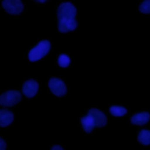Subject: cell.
<instances>
[{
  "label": "cell",
  "mask_w": 150,
  "mask_h": 150,
  "mask_svg": "<svg viewBox=\"0 0 150 150\" xmlns=\"http://www.w3.org/2000/svg\"><path fill=\"white\" fill-rule=\"evenodd\" d=\"M50 49V42L48 40H42L41 42H39L33 49H30L29 54H28V59L29 61H38L40 59H42Z\"/></svg>",
  "instance_id": "6da1fadb"
},
{
  "label": "cell",
  "mask_w": 150,
  "mask_h": 150,
  "mask_svg": "<svg viewBox=\"0 0 150 150\" xmlns=\"http://www.w3.org/2000/svg\"><path fill=\"white\" fill-rule=\"evenodd\" d=\"M21 100V94L16 90H8L0 95V105L11 107L19 103Z\"/></svg>",
  "instance_id": "7a4b0ae2"
},
{
  "label": "cell",
  "mask_w": 150,
  "mask_h": 150,
  "mask_svg": "<svg viewBox=\"0 0 150 150\" xmlns=\"http://www.w3.org/2000/svg\"><path fill=\"white\" fill-rule=\"evenodd\" d=\"M76 15V8L70 2H63L57 8V19L64 20V19H75Z\"/></svg>",
  "instance_id": "3957f363"
},
{
  "label": "cell",
  "mask_w": 150,
  "mask_h": 150,
  "mask_svg": "<svg viewBox=\"0 0 150 150\" xmlns=\"http://www.w3.org/2000/svg\"><path fill=\"white\" fill-rule=\"evenodd\" d=\"M48 86H49V89L50 91L56 95V96H63L66 93H67V88H66V84L62 80L60 79H56V77H53L49 80L48 82Z\"/></svg>",
  "instance_id": "277c9868"
},
{
  "label": "cell",
  "mask_w": 150,
  "mask_h": 150,
  "mask_svg": "<svg viewBox=\"0 0 150 150\" xmlns=\"http://www.w3.org/2000/svg\"><path fill=\"white\" fill-rule=\"evenodd\" d=\"M4 9L9 14H20L23 9V5L20 0H2Z\"/></svg>",
  "instance_id": "5b68a950"
},
{
  "label": "cell",
  "mask_w": 150,
  "mask_h": 150,
  "mask_svg": "<svg viewBox=\"0 0 150 150\" xmlns=\"http://www.w3.org/2000/svg\"><path fill=\"white\" fill-rule=\"evenodd\" d=\"M87 115H89L90 118L93 120L94 127L101 128V127H104V125L107 124V117H105V115H104L101 110H98V109L93 108V109H90V110L88 111Z\"/></svg>",
  "instance_id": "8992f818"
},
{
  "label": "cell",
  "mask_w": 150,
  "mask_h": 150,
  "mask_svg": "<svg viewBox=\"0 0 150 150\" xmlns=\"http://www.w3.org/2000/svg\"><path fill=\"white\" fill-rule=\"evenodd\" d=\"M38 89H39V84L36 81L34 80H28L23 83L22 86V91H23V95L27 96V97H33L36 93H38Z\"/></svg>",
  "instance_id": "52a82bcc"
},
{
  "label": "cell",
  "mask_w": 150,
  "mask_h": 150,
  "mask_svg": "<svg viewBox=\"0 0 150 150\" xmlns=\"http://www.w3.org/2000/svg\"><path fill=\"white\" fill-rule=\"evenodd\" d=\"M77 27V22L75 19H64V20H59L57 28L61 33H67L70 30H74Z\"/></svg>",
  "instance_id": "ba28073f"
},
{
  "label": "cell",
  "mask_w": 150,
  "mask_h": 150,
  "mask_svg": "<svg viewBox=\"0 0 150 150\" xmlns=\"http://www.w3.org/2000/svg\"><path fill=\"white\" fill-rule=\"evenodd\" d=\"M149 120H150V114L146 111L137 112L134 116H131V118H130L131 123L135 125H144L145 123H148Z\"/></svg>",
  "instance_id": "9c48e42d"
},
{
  "label": "cell",
  "mask_w": 150,
  "mask_h": 150,
  "mask_svg": "<svg viewBox=\"0 0 150 150\" xmlns=\"http://www.w3.org/2000/svg\"><path fill=\"white\" fill-rule=\"evenodd\" d=\"M13 114L9 110L1 109L0 110V127H7L13 122Z\"/></svg>",
  "instance_id": "30bf717a"
},
{
  "label": "cell",
  "mask_w": 150,
  "mask_h": 150,
  "mask_svg": "<svg viewBox=\"0 0 150 150\" xmlns=\"http://www.w3.org/2000/svg\"><path fill=\"white\" fill-rule=\"evenodd\" d=\"M81 124L86 132H91V130L94 129V122L89 115H86L84 117L81 118Z\"/></svg>",
  "instance_id": "8fae6325"
},
{
  "label": "cell",
  "mask_w": 150,
  "mask_h": 150,
  "mask_svg": "<svg viewBox=\"0 0 150 150\" xmlns=\"http://www.w3.org/2000/svg\"><path fill=\"white\" fill-rule=\"evenodd\" d=\"M137 139H138V142L141 144L149 145L150 144V130H146V129L141 130L139 134H138V136H137Z\"/></svg>",
  "instance_id": "7c38bea8"
},
{
  "label": "cell",
  "mask_w": 150,
  "mask_h": 150,
  "mask_svg": "<svg viewBox=\"0 0 150 150\" xmlns=\"http://www.w3.org/2000/svg\"><path fill=\"white\" fill-rule=\"evenodd\" d=\"M109 110H110V114L116 117H120V116H123L127 114V109L123 107H120V105H112V107H110Z\"/></svg>",
  "instance_id": "4fadbf2b"
},
{
  "label": "cell",
  "mask_w": 150,
  "mask_h": 150,
  "mask_svg": "<svg viewBox=\"0 0 150 150\" xmlns=\"http://www.w3.org/2000/svg\"><path fill=\"white\" fill-rule=\"evenodd\" d=\"M57 63H59L60 67L66 68V67L69 66V63H70V59H69L68 55H66V54H61V55L59 56V59H57Z\"/></svg>",
  "instance_id": "5bb4252c"
},
{
  "label": "cell",
  "mask_w": 150,
  "mask_h": 150,
  "mask_svg": "<svg viewBox=\"0 0 150 150\" xmlns=\"http://www.w3.org/2000/svg\"><path fill=\"white\" fill-rule=\"evenodd\" d=\"M139 11L144 14H150V0H144L139 5Z\"/></svg>",
  "instance_id": "9a60e30c"
},
{
  "label": "cell",
  "mask_w": 150,
  "mask_h": 150,
  "mask_svg": "<svg viewBox=\"0 0 150 150\" xmlns=\"http://www.w3.org/2000/svg\"><path fill=\"white\" fill-rule=\"evenodd\" d=\"M0 150H6V143L1 137H0Z\"/></svg>",
  "instance_id": "2e32d148"
},
{
  "label": "cell",
  "mask_w": 150,
  "mask_h": 150,
  "mask_svg": "<svg viewBox=\"0 0 150 150\" xmlns=\"http://www.w3.org/2000/svg\"><path fill=\"white\" fill-rule=\"evenodd\" d=\"M50 150H63V149H62L60 145H54V146H53Z\"/></svg>",
  "instance_id": "e0dca14e"
},
{
  "label": "cell",
  "mask_w": 150,
  "mask_h": 150,
  "mask_svg": "<svg viewBox=\"0 0 150 150\" xmlns=\"http://www.w3.org/2000/svg\"><path fill=\"white\" fill-rule=\"evenodd\" d=\"M35 1H38V2H46L47 0H35Z\"/></svg>",
  "instance_id": "ac0fdd59"
}]
</instances>
